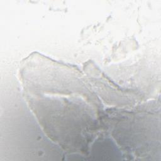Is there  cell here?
Wrapping results in <instances>:
<instances>
[{"instance_id": "1", "label": "cell", "mask_w": 161, "mask_h": 161, "mask_svg": "<svg viewBox=\"0 0 161 161\" xmlns=\"http://www.w3.org/2000/svg\"><path fill=\"white\" fill-rule=\"evenodd\" d=\"M26 100L50 138L70 152L86 151L99 125L101 104L75 68L38 53L21 63Z\"/></svg>"}]
</instances>
